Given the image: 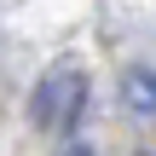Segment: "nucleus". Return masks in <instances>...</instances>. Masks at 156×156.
I'll list each match as a JSON object with an SVG mask.
<instances>
[{"label":"nucleus","mask_w":156,"mask_h":156,"mask_svg":"<svg viewBox=\"0 0 156 156\" xmlns=\"http://www.w3.org/2000/svg\"><path fill=\"white\" fill-rule=\"evenodd\" d=\"M75 104H81V75H75V69H58V75H46L41 98H35V116H41L46 127H69Z\"/></svg>","instance_id":"f257e3e1"},{"label":"nucleus","mask_w":156,"mask_h":156,"mask_svg":"<svg viewBox=\"0 0 156 156\" xmlns=\"http://www.w3.org/2000/svg\"><path fill=\"white\" fill-rule=\"evenodd\" d=\"M127 104H139V110H156V75H151V69L127 75Z\"/></svg>","instance_id":"f03ea898"}]
</instances>
